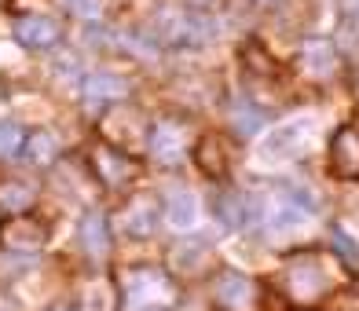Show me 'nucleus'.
I'll list each match as a JSON object with an SVG mask.
<instances>
[{"mask_svg": "<svg viewBox=\"0 0 359 311\" xmlns=\"http://www.w3.org/2000/svg\"><path fill=\"white\" fill-rule=\"evenodd\" d=\"M77 238H81V245H85V253L92 260H107L110 256V227H107L103 212H88V216L81 220Z\"/></svg>", "mask_w": 359, "mask_h": 311, "instance_id": "nucleus-16", "label": "nucleus"}, {"mask_svg": "<svg viewBox=\"0 0 359 311\" xmlns=\"http://www.w3.org/2000/svg\"><path fill=\"white\" fill-rule=\"evenodd\" d=\"M15 41L29 52H52L62 41V26L59 19H48V15H19L15 19Z\"/></svg>", "mask_w": 359, "mask_h": 311, "instance_id": "nucleus-10", "label": "nucleus"}, {"mask_svg": "<svg viewBox=\"0 0 359 311\" xmlns=\"http://www.w3.org/2000/svg\"><path fill=\"white\" fill-rule=\"evenodd\" d=\"M176 256H180V264H184V271H194V268H198V260L205 256V249H202V242H191L187 249H180Z\"/></svg>", "mask_w": 359, "mask_h": 311, "instance_id": "nucleus-24", "label": "nucleus"}, {"mask_svg": "<svg viewBox=\"0 0 359 311\" xmlns=\"http://www.w3.org/2000/svg\"><path fill=\"white\" fill-rule=\"evenodd\" d=\"M147 154L158 169H180L191 154V132L180 118H161L151 125L147 136Z\"/></svg>", "mask_w": 359, "mask_h": 311, "instance_id": "nucleus-4", "label": "nucleus"}, {"mask_svg": "<svg viewBox=\"0 0 359 311\" xmlns=\"http://www.w3.org/2000/svg\"><path fill=\"white\" fill-rule=\"evenodd\" d=\"M191 158H194V165H198L209 179H217V184H224V179L231 176V146H227V139L217 136V132H209L194 143Z\"/></svg>", "mask_w": 359, "mask_h": 311, "instance_id": "nucleus-12", "label": "nucleus"}, {"mask_svg": "<svg viewBox=\"0 0 359 311\" xmlns=\"http://www.w3.org/2000/svg\"><path fill=\"white\" fill-rule=\"evenodd\" d=\"M161 212H165L169 227H176V231H191V227L198 223V216H202V202H198L194 191H176V194H169V202H165Z\"/></svg>", "mask_w": 359, "mask_h": 311, "instance_id": "nucleus-15", "label": "nucleus"}, {"mask_svg": "<svg viewBox=\"0 0 359 311\" xmlns=\"http://www.w3.org/2000/svg\"><path fill=\"white\" fill-rule=\"evenodd\" d=\"M44 311H77V307H70V304H55V307H44Z\"/></svg>", "mask_w": 359, "mask_h": 311, "instance_id": "nucleus-26", "label": "nucleus"}, {"mask_svg": "<svg viewBox=\"0 0 359 311\" xmlns=\"http://www.w3.org/2000/svg\"><path fill=\"white\" fill-rule=\"evenodd\" d=\"M128 99V81L118 74H88L81 81V106L88 113H107L110 106H118Z\"/></svg>", "mask_w": 359, "mask_h": 311, "instance_id": "nucleus-6", "label": "nucleus"}, {"mask_svg": "<svg viewBox=\"0 0 359 311\" xmlns=\"http://www.w3.org/2000/svg\"><path fill=\"white\" fill-rule=\"evenodd\" d=\"M326 169H330V176H337V179H359V128L345 125L330 136Z\"/></svg>", "mask_w": 359, "mask_h": 311, "instance_id": "nucleus-8", "label": "nucleus"}, {"mask_svg": "<svg viewBox=\"0 0 359 311\" xmlns=\"http://www.w3.org/2000/svg\"><path fill=\"white\" fill-rule=\"evenodd\" d=\"M92 176L100 179L107 191H125L133 179L140 176V161L125 151V146H114L107 139L92 143Z\"/></svg>", "mask_w": 359, "mask_h": 311, "instance_id": "nucleus-5", "label": "nucleus"}, {"mask_svg": "<svg viewBox=\"0 0 359 311\" xmlns=\"http://www.w3.org/2000/svg\"><path fill=\"white\" fill-rule=\"evenodd\" d=\"M59 8L77 22H103L110 11V0H59Z\"/></svg>", "mask_w": 359, "mask_h": 311, "instance_id": "nucleus-19", "label": "nucleus"}, {"mask_svg": "<svg viewBox=\"0 0 359 311\" xmlns=\"http://www.w3.org/2000/svg\"><path fill=\"white\" fill-rule=\"evenodd\" d=\"M253 4H271V0H253Z\"/></svg>", "mask_w": 359, "mask_h": 311, "instance_id": "nucleus-27", "label": "nucleus"}, {"mask_svg": "<svg viewBox=\"0 0 359 311\" xmlns=\"http://www.w3.org/2000/svg\"><path fill=\"white\" fill-rule=\"evenodd\" d=\"M348 88H352V99L359 103V70L352 74V81H348Z\"/></svg>", "mask_w": 359, "mask_h": 311, "instance_id": "nucleus-25", "label": "nucleus"}, {"mask_svg": "<svg viewBox=\"0 0 359 311\" xmlns=\"http://www.w3.org/2000/svg\"><path fill=\"white\" fill-rule=\"evenodd\" d=\"M34 202H37V187L26 184V179H4L0 184V209L8 216H22V212H29Z\"/></svg>", "mask_w": 359, "mask_h": 311, "instance_id": "nucleus-18", "label": "nucleus"}, {"mask_svg": "<svg viewBox=\"0 0 359 311\" xmlns=\"http://www.w3.org/2000/svg\"><path fill=\"white\" fill-rule=\"evenodd\" d=\"M213 209H217L220 223L242 227V231L260 220V202L253 198V194H242V191H220L217 202H213Z\"/></svg>", "mask_w": 359, "mask_h": 311, "instance_id": "nucleus-14", "label": "nucleus"}, {"mask_svg": "<svg viewBox=\"0 0 359 311\" xmlns=\"http://www.w3.org/2000/svg\"><path fill=\"white\" fill-rule=\"evenodd\" d=\"M48 242V227L37 216H8V223L0 227V245L11 253H41Z\"/></svg>", "mask_w": 359, "mask_h": 311, "instance_id": "nucleus-9", "label": "nucleus"}, {"mask_svg": "<svg viewBox=\"0 0 359 311\" xmlns=\"http://www.w3.org/2000/svg\"><path fill=\"white\" fill-rule=\"evenodd\" d=\"M217 300L224 311H257L260 307V282L253 275H242V271H224L217 278Z\"/></svg>", "mask_w": 359, "mask_h": 311, "instance_id": "nucleus-7", "label": "nucleus"}, {"mask_svg": "<svg viewBox=\"0 0 359 311\" xmlns=\"http://www.w3.org/2000/svg\"><path fill=\"white\" fill-rule=\"evenodd\" d=\"M26 128L19 121H0V161H15L22 158V146H26Z\"/></svg>", "mask_w": 359, "mask_h": 311, "instance_id": "nucleus-20", "label": "nucleus"}, {"mask_svg": "<svg viewBox=\"0 0 359 311\" xmlns=\"http://www.w3.org/2000/svg\"><path fill=\"white\" fill-rule=\"evenodd\" d=\"M231 125H235L238 136L250 139V136H257V128L264 125V118H260L257 110H250V106H235V110H231Z\"/></svg>", "mask_w": 359, "mask_h": 311, "instance_id": "nucleus-23", "label": "nucleus"}, {"mask_svg": "<svg viewBox=\"0 0 359 311\" xmlns=\"http://www.w3.org/2000/svg\"><path fill=\"white\" fill-rule=\"evenodd\" d=\"M217 34V22L205 15V8L194 4H180V0H165L154 19H151V37L158 44H172V48H198L209 44Z\"/></svg>", "mask_w": 359, "mask_h": 311, "instance_id": "nucleus-3", "label": "nucleus"}, {"mask_svg": "<svg viewBox=\"0 0 359 311\" xmlns=\"http://www.w3.org/2000/svg\"><path fill=\"white\" fill-rule=\"evenodd\" d=\"M297 67H301L304 77H312V81L334 77V70H337V48H334V41L308 37L301 44V52H297Z\"/></svg>", "mask_w": 359, "mask_h": 311, "instance_id": "nucleus-13", "label": "nucleus"}, {"mask_svg": "<svg viewBox=\"0 0 359 311\" xmlns=\"http://www.w3.org/2000/svg\"><path fill=\"white\" fill-rule=\"evenodd\" d=\"M304 136H308V121H290V125H283V128H275V136L268 139L264 151H268V154H286V151H293V146H297Z\"/></svg>", "mask_w": 359, "mask_h": 311, "instance_id": "nucleus-21", "label": "nucleus"}, {"mask_svg": "<svg viewBox=\"0 0 359 311\" xmlns=\"http://www.w3.org/2000/svg\"><path fill=\"white\" fill-rule=\"evenodd\" d=\"M330 253L345 268H355L359 264V245H355V238L345 231V227H330Z\"/></svg>", "mask_w": 359, "mask_h": 311, "instance_id": "nucleus-22", "label": "nucleus"}, {"mask_svg": "<svg viewBox=\"0 0 359 311\" xmlns=\"http://www.w3.org/2000/svg\"><path fill=\"white\" fill-rule=\"evenodd\" d=\"M118 216H121L118 227L128 238H151L154 227H158V216H161V205H158V198H151V194H133Z\"/></svg>", "mask_w": 359, "mask_h": 311, "instance_id": "nucleus-11", "label": "nucleus"}, {"mask_svg": "<svg viewBox=\"0 0 359 311\" xmlns=\"http://www.w3.org/2000/svg\"><path fill=\"white\" fill-rule=\"evenodd\" d=\"M62 151V143L55 132H48V128H37L34 136L26 139L22 146V158H26V165H34V169H52L55 165V158Z\"/></svg>", "mask_w": 359, "mask_h": 311, "instance_id": "nucleus-17", "label": "nucleus"}, {"mask_svg": "<svg viewBox=\"0 0 359 311\" xmlns=\"http://www.w3.org/2000/svg\"><path fill=\"white\" fill-rule=\"evenodd\" d=\"M279 286L290 297V304L308 307L319 304L326 293H334L337 278H334V253L323 249H297L283 260L279 268Z\"/></svg>", "mask_w": 359, "mask_h": 311, "instance_id": "nucleus-1", "label": "nucleus"}, {"mask_svg": "<svg viewBox=\"0 0 359 311\" xmlns=\"http://www.w3.org/2000/svg\"><path fill=\"white\" fill-rule=\"evenodd\" d=\"M0 8H4V0H0Z\"/></svg>", "mask_w": 359, "mask_h": 311, "instance_id": "nucleus-28", "label": "nucleus"}, {"mask_svg": "<svg viewBox=\"0 0 359 311\" xmlns=\"http://www.w3.org/2000/svg\"><path fill=\"white\" fill-rule=\"evenodd\" d=\"M118 304L121 311H176L180 282L154 264H133L118 275Z\"/></svg>", "mask_w": 359, "mask_h": 311, "instance_id": "nucleus-2", "label": "nucleus"}]
</instances>
